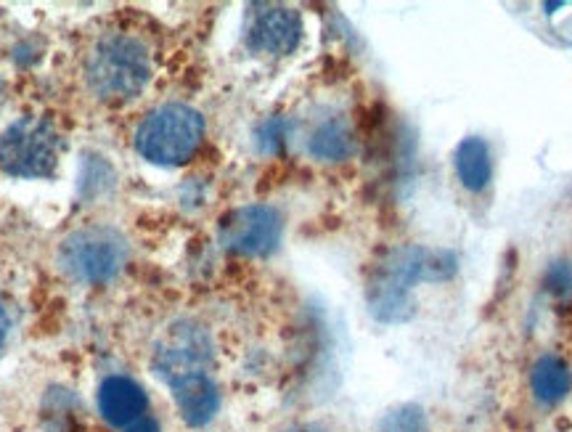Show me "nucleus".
<instances>
[{"instance_id":"obj_19","label":"nucleus","mask_w":572,"mask_h":432,"mask_svg":"<svg viewBox=\"0 0 572 432\" xmlns=\"http://www.w3.org/2000/svg\"><path fill=\"white\" fill-rule=\"evenodd\" d=\"M286 432H329L324 425H316V422H302V425L289 427Z\"/></svg>"},{"instance_id":"obj_2","label":"nucleus","mask_w":572,"mask_h":432,"mask_svg":"<svg viewBox=\"0 0 572 432\" xmlns=\"http://www.w3.org/2000/svg\"><path fill=\"white\" fill-rule=\"evenodd\" d=\"M151 56L143 40L128 32H109L91 48L85 83L101 101H130L149 85Z\"/></svg>"},{"instance_id":"obj_7","label":"nucleus","mask_w":572,"mask_h":432,"mask_svg":"<svg viewBox=\"0 0 572 432\" xmlns=\"http://www.w3.org/2000/svg\"><path fill=\"white\" fill-rule=\"evenodd\" d=\"M281 231L284 223L276 207L247 205L220 220V244L236 255L265 258L279 247Z\"/></svg>"},{"instance_id":"obj_18","label":"nucleus","mask_w":572,"mask_h":432,"mask_svg":"<svg viewBox=\"0 0 572 432\" xmlns=\"http://www.w3.org/2000/svg\"><path fill=\"white\" fill-rule=\"evenodd\" d=\"M8 326H11V321H8L6 305L0 303V348H3V342H6L8 337Z\"/></svg>"},{"instance_id":"obj_9","label":"nucleus","mask_w":572,"mask_h":432,"mask_svg":"<svg viewBox=\"0 0 572 432\" xmlns=\"http://www.w3.org/2000/svg\"><path fill=\"white\" fill-rule=\"evenodd\" d=\"M96 403L98 414H101L109 425L120 427V430H125V427H130L141 417H146V409H149L146 390L138 385L136 379L122 377V374L106 377L104 382L98 385Z\"/></svg>"},{"instance_id":"obj_14","label":"nucleus","mask_w":572,"mask_h":432,"mask_svg":"<svg viewBox=\"0 0 572 432\" xmlns=\"http://www.w3.org/2000/svg\"><path fill=\"white\" fill-rule=\"evenodd\" d=\"M289 136H292V122L276 114V117L260 122V128L255 130V144L263 154H279Z\"/></svg>"},{"instance_id":"obj_13","label":"nucleus","mask_w":572,"mask_h":432,"mask_svg":"<svg viewBox=\"0 0 572 432\" xmlns=\"http://www.w3.org/2000/svg\"><path fill=\"white\" fill-rule=\"evenodd\" d=\"M530 390L533 398L543 406H557L570 395L572 390V369L565 358L546 353L530 369Z\"/></svg>"},{"instance_id":"obj_4","label":"nucleus","mask_w":572,"mask_h":432,"mask_svg":"<svg viewBox=\"0 0 572 432\" xmlns=\"http://www.w3.org/2000/svg\"><path fill=\"white\" fill-rule=\"evenodd\" d=\"M128 263V242L112 226L77 228L61 242L59 266L77 284H106Z\"/></svg>"},{"instance_id":"obj_15","label":"nucleus","mask_w":572,"mask_h":432,"mask_svg":"<svg viewBox=\"0 0 572 432\" xmlns=\"http://www.w3.org/2000/svg\"><path fill=\"white\" fill-rule=\"evenodd\" d=\"M379 432H429V422L419 406H400L382 419Z\"/></svg>"},{"instance_id":"obj_5","label":"nucleus","mask_w":572,"mask_h":432,"mask_svg":"<svg viewBox=\"0 0 572 432\" xmlns=\"http://www.w3.org/2000/svg\"><path fill=\"white\" fill-rule=\"evenodd\" d=\"M59 162V133L46 117H22L0 133V170L16 178H48Z\"/></svg>"},{"instance_id":"obj_8","label":"nucleus","mask_w":572,"mask_h":432,"mask_svg":"<svg viewBox=\"0 0 572 432\" xmlns=\"http://www.w3.org/2000/svg\"><path fill=\"white\" fill-rule=\"evenodd\" d=\"M302 19L294 8L257 6L247 27V46L257 54L286 56L300 46Z\"/></svg>"},{"instance_id":"obj_10","label":"nucleus","mask_w":572,"mask_h":432,"mask_svg":"<svg viewBox=\"0 0 572 432\" xmlns=\"http://www.w3.org/2000/svg\"><path fill=\"white\" fill-rule=\"evenodd\" d=\"M175 398V406L181 411L186 425L204 427L210 425L220 409V390L212 374H199V377L183 379L170 387Z\"/></svg>"},{"instance_id":"obj_3","label":"nucleus","mask_w":572,"mask_h":432,"mask_svg":"<svg viewBox=\"0 0 572 432\" xmlns=\"http://www.w3.org/2000/svg\"><path fill=\"white\" fill-rule=\"evenodd\" d=\"M204 141V117L186 104H165L143 117L136 149L151 165L178 167L194 160Z\"/></svg>"},{"instance_id":"obj_12","label":"nucleus","mask_w":572,"mask_h":432,"mask_svg":"<svg viewBox=\"0 0 572 432\" xmlns=\"http://www.w3.org/2000/svg\"><path fill=\"white\" fill-rule=\"evenodd\" d=\"M453 165H456V175H459L461 186L472 194H480L493 181V154L485 138L469 136L456 146L453 154Z\"/></svg>"},{"instance_id":"obj_1","label":"nucleus","mask_w":572,"mask_h":432,"mask_svg":"<svg viewBox=\"0 0 572 432\" xmlns=\"http://www.w3.org/2000/svg\"><path fill=\"white\" fill-rule=\"evenodd\" d=\"M459 268L456 255L429 247H398L377 266L369 281V308L384 324H403L414 316L419 281H448Z\"/></svg>"},{"instance_id":"obj_6","label":"nucleus","mask_w":572,"mask_h":432,"mask_svg":"<svg viewBox=\"0 0 572 432\" xmlns=\"http://www.w3.org/2000/svg\"><path fill=\"white\" fill-rule=\"evenodd\" d=\"M154 372L167 387L199 374H212L210 334L191 321L170 326L154 350Z\"/></svg>"},{"instance_id":"obj_16","label":"nucleus","mask_w":572,"mask_h":432,"mask_svg":"<svg viewBox=\"0 0 572 432\" xmlns=\"http://www.w3.org/2000/svg\"><path fill=\"white\" fill-rule=\"evenodd\" d=\"M546 289L551 295L567 297L572 295V263L570 260H557L551 263L549 271H546V279H543Z\"/></svg>"},{"instance_id":"obj_17","label":"nucleus","mask_w":572,"mask_h":432,"mask_svg":"<svg viewBox=\"0 0 572 432\" xmlns=\"http://www.w3.org/2000/svg\"><path fill=\"white\" fill-rule=\"evenodd\" d=\"M125 432H159V425H157V419L146 414V417H141L130 427H125Z\"/></svg>"},{"instance_id":"obj_11","label":"nucleus","mask_w":572,"mask_h":432,"mask_svg":"<svg viewBox=\"0 0 572 432\" xmlns=\"http://www.w3.org/2000/svg\"><path fill=\"white\" fill-rule=\"evenodd\" d=\"M358 149L353 125L345 117H326L310 130L308 152L318 162H345Z\"/></svg>"}]
</instances>
